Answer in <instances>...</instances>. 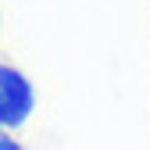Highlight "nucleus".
<instances>
[{
  "mask_svg": "<svg viewBox=\"0 0 150 150\" xmlns=\"http://www.w3.org/2000/svg\"><path fill=\"white\" fill-rule=\"evenodd\" d=\"M0 150H18V143H11V136H4V146Z\"/></svg>",
  "mask_w": 150,
  "mask_h": 150,
  "instance_id": "f03ea898",
  "label": "nucleus"
},
{
  "mask_svg": "<svg viewBox=\"0 0 150 150\" xmlns=\"http://www.w3.org/2000/svg\"><path fill=\"white\" fill-rule=\"evenodd\" d=\"M0 118H4V125H18L25 115H29V107H32V89H29V82L22 79L18 71H11V68H4L0 71Z\"/></svg>",
  "mask_w": 150,
  "mask_h": 150,
  "instance_id": "f257e3e1",
  "label": "nucleus"
}]
</instances>
